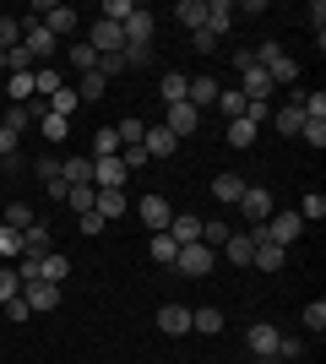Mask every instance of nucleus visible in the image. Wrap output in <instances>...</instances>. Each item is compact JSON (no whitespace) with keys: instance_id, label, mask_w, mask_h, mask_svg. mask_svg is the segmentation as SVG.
Here are the masks:
<instances>
[{"instance_id":"f257e3e1","label":"nucleus","mask_w":326,"mask_h":364,"mask_svg":"<svg viewBox=\"0 0 326 364\" xmlns=\"http://www.w3.org/2000/svg\"><path fill=\"white\" fill-rule=\"evenodd\" d=\"M16 22H22V49L33 55V65H49L55 55H60V38H55L38 16H16Z\"/></svg>"},{"instance_id":"f03ea898","label":"nucleus","mask_w":326,"mask_h":364,"mask_svg":"<svg viewBox=\"0 0 326 364\" xmlns=\"http://www.w3.org/2000/svg\"><path fill=\"white\" fill-rule=\"evenodd\" d=\"M256 65L272 76V87H294V82H299V60L288 55V49H278V44H261V49H256Z\"/></svg>"},{"instance_id":"7ed1b4c3","label":"nucleus","mask_w":326,"mask_h":364,"mask_svg":"<svg viewBox=\"0 0 326 364\" xmlns=\"http://www.w3.org/2000/svg\"><path fill=\"white\" fill-rule=\"evenodd\" d=\"M174 267L185 277H207L217 267V250H207V245H180V256H174Z\"/></svg>"},{"instance_id":"20e7f679","label":"nucleus","mask_w":326,"mask_h":364,"mask_svg":"<svg viewBox=\"0 0 326 364\" xmlns=\"http://www.w3.org/2000/svg\"><path fill=\"white\" fill-rule=\"evenodd\" d=\"M22 299H28L33 316H44V310H55V304H60V283H44V277H33V283H22Z\"/></svg>"},{"instance_id":"39448f33","label":"nucleus","mask_w":326,"mask_h":364,"mask_svg":"<svg viewBox=\"0 0 326 364\" xmlns=\"http://www.w3.org/2000/svg\"><path fill=\"white\" fill-rule=\"evenodd\" d=\"M239 213H245L250 223H266V218L278 213V207H272V191H266V185H245V196H239Z\"/></svg>"},{"instance_id":"423d86ee","label":"nucleus","mask_w":326,"mask_h":364,"mask_svg":"<svg viewBox=\"0 0 326 364\" xmlns=\"http://www.w3.org/2000/svg\"><path fill=\"white\" fill-rule=\"evenodd\" d=\"M196 125H202V109H190V104H169V120H163V131H169L174 141L196 136Z\"/></svg>"},{"instance_id":"0eeeda50","label":"nucleus","mask_w":326,"mask_h":364,"mask_svg":"<svg viewBox=\"0 0 326 364\" xmlns=\"http://www.w3.org/2000/svg\"><path fill=\"white\" fill-rule=\"evenodd\" d=\"M120 33H125V44H141V49H153V11L147 6H136V11L120 22Z\"/></svg>"},{"instance_id":"6e6552de","label":"nucleus","mask_w":326,"mask_h":364,"mask_svg":"<svg viewBox=\"0 0 326 364\" xmlns=\"http://www.w3.org/2000/svg\"><path fill=\"white\" fill-rule=\"evenodd\" d=\"M278 326H272V321H256V326H250L245 332V348L256 353V359H272V353H278Z\"/></svg>"},{"instance_id":"1a4fd4ad","label":"nucleus","mask_w":326,"mask_h":364,"mask_svg":"<svg viewBox=\"0 0 326 364\" xmlns=\"http://www.w3.org/2000/svg\"><path fill=\"white\" fill-rule=\"evenodd\" d=\"M163 234H169L174 245H202V218H196V213H174Z\"/></svg>"},{"instance_id":"9d476101","label":"nucleus","mask_w":326,"mask_h":364,"mask_svg":"<svg viewBox=\"0 0 326 364\" xmlns=\"http://www.w3.org/2000/svg\"><path fill=\"white\" fill-rule=\"evenodd\" d=\"M87 44H93V55H120V49H125V33L114 28V22H93Z\"/></svg>"},{"instance_id":"9b49d317","label":"nucleus","mask_w":326,"mask_h":364,"mask_svg":"<svg viewBox=\"0 0 326 364\" xmlns=\"http://www.w3.org/2000/svg\"><path fill=\"white\" fill-rule=\"evenodd\" d=\"M38 22H44L55 38H65V33H77V11L71 6H38Z\"/></svg>"},{"instance_id":"f8f14e48","label":"nucleus","mask_w":326,"mask_h":364,"mask_svg":"<svg viewBox=\"0 0 326 364\" xmlns=\"http://www.w3.org/2000/svg\"><path fill=\"white\" fill-rule=\"evenodd\" d=\"M229 22H234V0H207V33L217 44L229 38Z\"/></svg>"},{"instance_id":"ddd939ff","label":"nucleus","mask_w":326,"mask_h":364,"mask_svg":"<svg viewBox=\"0 0 326 364\" xmlns=\"http://www.w3.org/2000/svg\"><path fill=\"white\" fill-rule=\"evenodd\" d=\"M158 332L163 337H185L190 332V310L185 304H163V310H158Z\"/></svg>"},{"instance_id":"4468645a","label":"nucleus","mask_w":326,"mask_h":364,"mask_svg":"<svg viewBox=\"0 0 326 364\" xmlns=\"http://www.w3.org/2000/svg\"><path fill=\"white\" fill-rule=\"evenodd\" d=\"M239 92H245L250 104H272V76H266L261 65H256V71H245V76H239Z\"/></svg>"},{"instance_id":"2eb2a0df","label":"nucleus","mask_w":326,"mask_h":364,"mask_svg":"<svg viewBox=\"0 0 326 364\" xmlns=\"http://www.w3.org/2000/svg\"><path fill=\"white\" fill-rule=\"evenodd\" d=\"M169 218H174V207L163 196H141V223L153 228V234H163V228H169Z\"/></svg>"},{"instance_id":"dca6fc26","label":"nucleus","mask_w":326,"mask_h":364,"mask_svg":"<svg viewBox=\"0 0 326 364\" xmlns=\"http://www.w3.org/2000/svg\"><path fill=\"white\" fill-rule=\"evenodd\" d=\"M217 92H223V82H217V76H190V92H185V104H190V109L217 104Z\"/></svg>"},{"instance_id":"f3484780","label":"nucleus","mask_w":326,"mask_h":364,"mask_svg":"<svg viewBox=\"0 0 326 364\" xmlns=\"http://www.w3.org/2000/svg\"><path fill=\"white\" fill-rule=\"evenodd\" d=\"M141 147H147V158H174V152H180V141H174L169 131H163V125H147Z\"/></svg>"},{"instance_id":"a211bd4d","label":"nucleus","mask_w":326,"mask_h":364,"mask_svg":"<svg viewBox=\"0 0 326 364\" xmlns=\"http://www.w3.org/2000/svg\"><path fill=\"white\" fill-rule=\"evenodd\" d=\"M93 213L104 218V223H114V218H125V213H131V201H125V191H98Z\"/></svg>"},{"instance_id":"6ab92c4d","label":"nucleus","mask_w":326,"mask_h":364,"mask_svg":"<svg viewBox=\"0 0 326 364\" xmlns=\"http://www.w3.org/2000/svg\"><path fill=\"white\" fill-rule=\"evenodd\" d=\"M223 326H229V321H223V310H217V304H202V310H190V332H207V337H217Z\"/></svg>"},{"instance_id":"aec40b11","label":"nucleus","mask_w":326,"mask_h":364,"mask_svg":"<svg viewBox=\"0 0 326 364\" xmlns=\"http://www.w3.org/2000/svg\"><path fill=\"white\" fill-rule=\"evenodd\" d=\"M217 256H229L234 267H250V256H256V234H229V245H223Z\"/></svg>"},{"instance_id":"412c9836","label":"nucleus","mask_w":326,"mask_h":364,"mask_svg":"<svg viewBox=\"0 0 326 364\" xmlns=\"http://www.w3.org/2000/svg\"><path fill=\"white\" fill-rule=\"evenodd\" d=\"M283 261H288V250H283V245H272V240H256V256H250V267H261V272H278Z\"/></svg>"},{"instance_id":"4be33fe9","label":"nucleus","mask_w":326,"mask_h":364,"mask_svg":"<svg viewBox=\"0 0 326 364\" xmlns=\"http://www.w3.org/2000/svg\"><path fill=\"white\" fill-rule=\"evenodd\" d=\"M38 114H44V104H11V109H6V120H0V125H6V131H16V136H22V131H28V125L38 120Z\"/></svg>"},{"instance_id":"5701e85b","label":"nucleus","mask_w":326,"mask_h":364,"mask_svg":"<svg viewBox=\"0 0 326 364\" xmlns=\"http://www.w3.org/2000/svg\"><path fill=\"white\" fill-rule=\"evenodd\" d=\"M158 92H163V104H185V92H190V76H185V71H163Z\"/></svg>"},{"instance_id":"b1692460","label":"nucleus","mask_w":326,"mask_h":364,"mask_svg":"<svg viewBox=\"0 0 326 364\" xmlns=\"http://www.w3.org/2000/svg\"><path fill=\"white\" fill-rule=\"evenodd\" d=\"M212 196L223 201V207H239V196H245V180H239V174H217V180H212Z\"/></svg>"},{"instance_id":"393cba45","label":"nucleus","mask_w":326,"mask_h":364,"mask_svg":"<svg viewBox=\"0 0 326 364\" xmlns=\"http://www.w3.org/2000/svg\"><path fill=\"white\" fill-rule=\"evenodd\" d=\"M174 16H180V28H185V33H202L207 28V0H180V11H174Z\"/></svg>"},{"instance_id":"a878e982","label":"nucleus","mask_w":326,"mask_h":364,"mask_svg":"<svg viewBox=\"0 0 326 364\" xmlns=\"http://www.w3.org/2000/svg\"><path fill=\"white\" fill-rule=\"evenodd\" d=\"M272 125H278V136H299V125H305V109H299V104L272 109Z\"/></svg>"},{"instance_id":"bb28decb","label":"nucleus","mask_w":326,"mask_h":364,"mask_svg":"<svg viewBox=\"0 0 326 364\" xmlns=\"http://www.w3.org/2000/svg\"><path fill=\"white\" fill-rule=\"evenodd\" d=\"M38 277H44V283H60V277H71V256H60V250L38 256Z\"/></svg>"},{"instance_id":"cd10ccee","label":"nucleus","mask_w":326,"mask_h":364,"mask_svg":"<svg viewBox=\"0 0 326 364\" xmlns=\"http://www.w3.org/2000/svg\"><path fill=\"white\" fill-rule=\"evenodd\" d=\"M60 180L65 185H93V158H65V164H60Z\"/></svg>"},{"instance_id":"c85d7f7f","label":"nucleus","mask_w":326,"mask_h":364,"mask_svg":"<svg viewBox=\"0 0 326 364\" xmlns=\"http://www.w3.org/2000/svg\"><path fill=\"white\" fill-rule=\"evenodd\" d=\"M38 131H44L49 147H60V141L71 136V120H60V114H49V109H44V114H38Z\"/></svg>"},{"instance_id":"c756f323","label":"nucleus","mask_w":326,"mask_h":364,"mask_svg":"<svg viewBox=\"0 0 326 364\" xmlns=\"http://www.w3.org/2000/svg\"><path fill=\"white\" fill-rule=\"evenodd\" d=\"M245 104H250V98H245L239 87H223V92H217V109H223V120H245Z\"/></svg>"},{"instance_id":"7c9ffc66","label":"nucleus","mask_w":326,"mask_h":364,"mask_svg":"<svg viewBox=\"0 0 326 364\" xmlns=\"http://www.w3.org/2000/svg\"><path fill=\"white\" fill-rule=\"evenodd\" d=\"M93 201H98V185H71V191H65V207H71V213H93Z\"/></svg>"},{"instance_id":"2f4dec72","label":"nucleus","mask_w":326,"mask_h":364,"mask_svg":"<svg viewBox=\"0 0 326 364\" xmlns=\"http://www.w3.org/2000/svg\"><path fill=\"white\" fill-rule=\"evenodd\" d=\"M49 114H60V120H71V114H77V109H82V98H77V87H60V92H55V98H49Z\"/></svg>"},{"instance_id":"473e14b6","label":"nucleus","mask_w":326,"mask_h":364,"mask_svg":"<svg viewBox=\"0 0 326 364\" xmlns=\"http://www.w3.org/2000/svg\"><path fill=\"white\" fill-rule=\"evenodd\" d=\"M0 261H6V267L22 261V228H0Z\"/></svg>"},{"instance_id":"72a5a7b5","label":"nucleus","mask_w":326,"mask_h":364,"mask_svg":"<svg viewBox=\"0 0 326 364\" xmlns=\"http://www.w3.org/2000/svg\"><path fill=\"white\" fill-rule=\"evenodd\" d=\"M33 92H38V98H55V92H60V71H55V65H38V71H33Z\"/></svg>"},{"instance_id":"f704fd0d","label":"nucleus","mask_w":326,"mask_h":364,"mask_svg":"<svg viewBox=\"0 0 326 364\" xmlns=\"http://www.w3.org/2000/svg\"><path fill=\"white\" fill-rule=\"evenodd\" d=\"M147 256H153L158 267H174V256H180V245H174L169 234H153V245H147Z\"/></svg>"},{"instance_id":"c9c22d12","label":"nucleus","mask_w":326,"mask_h":364,"mask_svg":"<svg viewBox=\"0 0 326 364\" xmlns=\"http://www.w3.org/2000/svg\"><path fill=\"white\" fill-rule=\"evenodd\" d=\"M326 218V196L321 191H305V201H299V223H321Z\"/></svg>"},{"instance_id":"e433bc0d","label":"nucleus","mask_w":326,"mask_h":364,"mask_svg":"<svg viewBox=\"0 0 326 364\" xmlns=\"http://www.w3.org/2000/svg\"><path fill=\"white\" fill-rule=\"evenodd\" d=\"M65 65H77L82 76H87V71H98V55H93V44H87V38H82V44H71V55H65Z\"/></svg>"},{"instance_id":"4c0bfd02","label":"nucleus","mask_w":326,"mask_h":364,"mask_svg":"<svg viewBox=\"0 0 326 364\" xmlns=\"http://www.w3.org/2000/svg\"><path fill=\"white\" fill-rule=\"evenodd\" d=\"M87 158H120V136H114V125H104V131L93 136V152H87Z\"/></svg>"},{"instance_id":"58836bf2","label":"nucleus","mask_w":326,"mask_h":364,"mask_svg":"<svg viewBox=\"0 0 326 364\" xmlns=\"http://www.w3.org/2000/svg\"><path fill=\"white\" fill-rule=\"evenodd\" d=\"M114 136H120V147H141V136H147V125H141L136 114H131V120H120V125H114Z\"/></svg>"},{"instance_id":"ea45409f","label":"nucleus","mask_w":326,"mask_h":364,"mask_svg":"<svg viewBox=\"0 0 326 364\" xmlns=\"http://www.w3.org/2000/svg\"><path fill=\"white\" fill-rule=\"evenodd\" d=\"M229 234H234V228L217 223V218H212V223H202V245H207V250H223V245H229Z\"/></svg>"},{"instance_id":"a19ab883","label":"nucleus","mask_w":326,"mask_h":364,"mask_svg":"<svg viewBox=\"0 0 326 364\" xmlns=\"http://www.w3.org/2000/svg\"><path fill=\"white\" fill-rule=\"evenodd\" d=\"M299 321H305V332H315V337H321V332H326V299H310Z\"/></svg>"},{"instance_id":"79ce46f5","label":"nucleus","mask_w":326,"mask_h":364,"mask_svg":"<svg viewBox=\"0 0 326 364\" xmlns=\"http://www.w3.org/2000/svg\"><path fill=\"white\" fill-rule=\"evenodd\" d=\"M16 44H22V22H16V16H0V55H11Z\"/></svg>"},{"instance_id":"37998d69","label":"nucleus","mask_w":326,"mask_h":364,"mask_svg":"<svg viewBox=\"0 0 326 364\" xmlns=\"http://www.w3.org/2000/svg\"><path fill=\"white\" fill-rule=\"evenodd\" d=\"M131 11H136L131 0H104V6H98V22H114V28H120V22H125Z\"/></svg>"},{"instance_id":"c03bdc74","label":"nucleus","mask_w":326,"mask_h":364,"mask_svg":"<svg viewBox=\"0 0 326 364\" xmlns=\"http://www.w3.org/2000/svg\"><path fill=\"white\" fill-rule=\"evenodd\" d=\"M104 87H109L104 76L87 71V76H82V87H77V98H82V104H98V98H104Z\"/></svg>"},{"instance_id":"a18cd8bd","label":"nucleus","mask_w":326,"mask_h":364,"mask_svg":"<svg viewBox=\"0 0 326 364\" xmlns=\"http://www.w3.org/2000/svg\"><path fill=\"white\" fill-rule=\"evenodd\" d=\"M16 294H22V277H16V267H0V304H11Z\"/></svg>"},{"instance_id":"49530a36","label":"nucleus","mask_w":326,"mask_h":364,"mask_svg":"<svg viewBox=\"0 0 326 364\" xmlns=\"http://www.w3.org/2000/svg\"><path fill=\"white\" fill-rule=\"evenodd\" d=\"M33 223V207L28 201H11V207H6V228H28Z\"/></svg>"},{"instance_id":"de8ad7c7","label":"nucleus","mask_w":326,"mask_h":364,"mask_svg":"<svg viewBox=\"0 0 326 364\" xmlns=\"http://www.w3.org/2000/svg\"><path fill=\"white\" fill-rule=\"evenodd\" d=\"M229 141L234 147H250V141H256V125L250 120H229Z\"/></svg>"},{"instance_id":"09e8293b","label":"nucleus","mask_w":326,"mask_h":364,"mask_svg":"<svg viewBox=\"0 0 326 364\" xmlns=\"http://www.w3.org/2000/svg\"><path fill=\"white\" fill-rule=\"evenodd\" d=\"M299 136H305V147H326V120H305Z\"/></svg>"},{"instance_id":"8fccbe9b","label":"nucleus","mask_w":326,"mask_h":364,"mask_svg":"<svg viewBox=\"0 0 326 364\" xmlns=\"http://www.w3.org/2000/svg\"><path fill=\"white\" fill-rule=\"evenodd\" d=\"M120 60H125V71H131V65H147V60H153V49H141V44H125V49H120Z\"/></svg>"},{"instance_id":"3c124183","label":"nucleus","mask_w":326,"mask_h":364,"mask_svg":"<svg viewBox=\"0 0 326 364\" xmlns=\"http://www.w3.org/2000/svg\"><path fill=\"white\" fill-rule=\"evenodd\" d=\"M120 164H125V174H136L147 164V147H120Z\"/></svg>"},{"instance_id":"603ef678","label":"nucleus","mask_w":326,"mask_h":364,"mask_svg":"<svg viewBox=\"0 0 326 364\" xmlns=\"http://www.w3.org/2000/svg\"><path fill=\"white\" fill-rule=\"evenodd\" d=\"M190 49H196V55H217V38H212V33H190Z\"/></svg>"},{"instance_id":"864d4df0","label":"nucleus","mask_w":326,"mask_h":364,"mask_svg":"<svg viewBox=\"0 0 326 364\" xmlns=\"http://www.w3.org/2000/svg\"><path fill=\"white\" fill-rule=\"evenodd\" d=\"M245 120L256 125V131H261V125L272 120V104H245Z\"/></svg>"},{"instance_id":"5fc2aeb1","label":"nucleus","mask_w":326,"mask_h":364,"mask_svg":"<svg viewBox=\"0 0 326 364\" xmlns=\"http://www.w3.org/2000/svg\"><path fill=\"white\" fill-rule=\"evenodd\" d=\"M77 228H82V234H93V240H98V234H104V218H98V213H82V218H77Z\"/></svg>"},{"instance_id":"6e6d98bb","label":"nucleus","mask_w":326,"mask_h":364,"mask_svg":"<svg viewBox=\"0 0 326 364\" xmlns=\"http://www.w3.org/2000/svg\"><path fill=\"white\" fill-rule=\"evenodd\" d=\"M234 71H239V76L256 71V49H234Z\"/></svg>"},{"instance_id":"4d7b16f0","label":"nucleus","mask_w":326,"mask_h":364,"mask_svg":"<svg viewBox=\"0 0 326 364\" xmlns=\"http://www.w3.org/2000/svg\"><path fill=\"white\" fill-rule=\"evenodd\" d=\"M6 316H11V321H33V310H28V299H22V294H16V299L6 304Z\"/></svg>"},{"instance_id":"13d9d810","label":"nucleus","mask_w":326,"mask_h":364,"mask_svg":"<svg viewBox=\"0 0 326 364\" xmlns=\"http://www.w3.org/2000/svg\"><path fill=\"white\" fill-rule=\"evenodd\" d=\"M38 180H44V185L60 180V164H55V158H38Z\"/></svg>"},{"instance_id":"bf43d9fd","label":"nucleus","mask_w":326,"mask_h":364,"mask_svg":"<svg viewBox=\"0 0 326 364\" xmlns=\"http://www.w3.org/2000/svg\"><path fill=\"white\" fill-rule=\"evenodd\" d=\"M0 158H16V131H6V125H0Z\"/></svg>"},{"instance_id":"052dcab7","label":"nucleus","mask_w":326,"mask_h":364,"mask_svg":"<svg viewBox=\"0 0 326 364\" xmlns=\"http://www.w3.org/2000/svg\"><path fill=\"white\" fill-rule=\"evenodd\" d=\"M0 168H16V158H0Z\"/></svg>"},{"instance_id":"680f3d73","label":"nucleus","mask_w":326,"mask_h":364,"mask_svg":"<svg viewBox=\"0 0 326 364\" xmlns=\"http://www.w3.org/2000/svg\"><path fill=\"white\" fill-rule=\"evenodd\" d=\"M0 71H6V55H0Z\"/></svg>"},{"instance_id":"e2e57ef3","label":"nucleus","mask_w":326,"mask_h":364,"mask_svg":"<svg viewBox=\"0 0 326 364\" xmlns=\"http://www.w3.org/2000/svg\"><path fill=\"white\" fill-rule=\"evenodd\" d=\"M266 364H272V359H266ZM283 364H288V359H283Z\"/></svg>"}]
</instances>
